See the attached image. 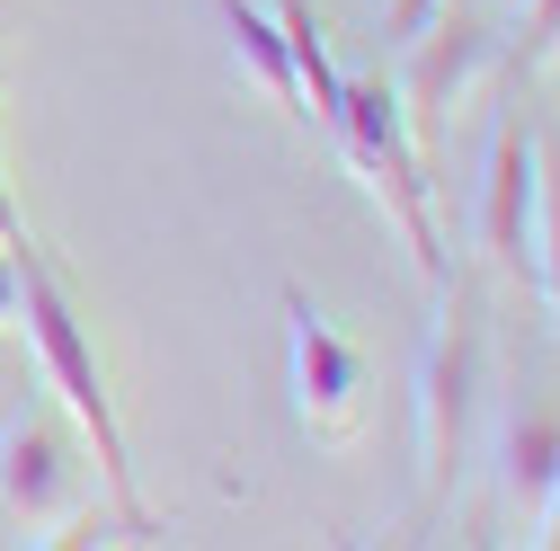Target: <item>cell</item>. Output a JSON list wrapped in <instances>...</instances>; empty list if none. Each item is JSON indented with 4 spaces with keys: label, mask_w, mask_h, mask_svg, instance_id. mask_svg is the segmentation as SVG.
Listing matches in <instances>:
<instances>
[{
    "label": "cell",
    "mask_w": 560,
    "mask_h": 551,
    "mask_svg": "<svg viewBox=\"0 0 560 551\" xmlns=\"http://www.w3.org/2000/svg\"><path fill=\"white\" fill-rule=\"evenodd\" d=\"M525 36H516V54H508V72L516 81H534V72H551V54H560V0H525Z\"/></svg>",
    "instance_id": "12"
},
{
    "label": "cell",
    "mask_w": 560,
    "mask_h": 551,
    "mask_svg": "<svg viewBox=\"0 0 560 551\" xmlns=\"http://www.w3.org/2000/svg\"><path fill=\"white\" fill-rule=\"evenodd\" d=\"M285 391L312 445H347L365 419V348L303 285H285Z\"/></svg>",
    "instance_id": "6"
},
{
    "label": "cell",
    "mask_w": 560,
    "mask_h": 551,
    "mask_svg": "<svg viewBox=\"0 0 560 551\" xmlns=\"http://www.w3.org/2000/svg\"><path fill=\"white\" fill-rule=\"evenodd\" d=\"M499 10H525V0H499Z\"/></svg>",
    "instance_id": "16"
},
{
    "label": "cell",
    "mask_w": 560,
    "mask_h": 551,
    "mask_svg": "<svg viewBox=\"0 0 560 551\" xmlns=\"http://www.w3.org/2000/svg\"><path fill=\"white\" fill-rule=\"evenodd\" d=\"M19 303H27V249L0 241V329H19Z\"/></svg>",
    "instance_id": "14"
},
{
    "label": "cell",
    "mask_w": 560,
    "mask_h": 551,
    "mask_svg": "<svg viewBox=\"0 0 560 551\" xmlns=\"http://www.w3.org/2000/svg\"><path fill=\"white\" fill-rule=\"evenodd\" d=\"M19 329L36 338V356H45V383L54 400L81 419V436L98 445V480H107V507L133 542H152L161 516L143 507V480H133V454H125V427H116V400H107V374H98V348H90V329L72 312V285L54 276L45 249H27V303H19Z\"/></svg>",
    "instance_id": "3"
},
{
    "label": "cell",
    "mask_w": 560,
    "mask_h": 551,
    "mask_svg": "<svg viewBox=\"0 0 560 551\" xmlns=\"http://www.w3.org/2000/svg\"><path fill=\"white\" fill-rule=\"evenodd\" d=\"M499 72V27H489L480 10H436V27H418L400 54H392V81H400V116H409V143L418 161H428V178L445 169V125L454 107Z\"/></svg>",
    "instance_id": "4"
},
{
    "label": "cell",
    "mask_w": 560,
    "mask_h": 551,
    "mask_svg": "<svg viewBox=\"0 0 560 551\" xmlns=\"http://www.w3.org/2000/svg\"><path fill=\"white\" fill-rule=\"evenodd\" d=\"M534 294L560 320V161L542 152V204H534Z\"/></svg>",
    "instance_id": "11"
},
{
    "label": "cell",
    "mask_w": 560,
    "mask_h": 551,
    "mask_svg": "<svg viewBox=\"0 0 560 551\" xmlns=\"http://www.w3.org/2000/svg\"><path fill=\"white\" fill-rule=\"evenodd\" d=\"M436 10L445 0H383V54H400L418 27H436Z\"/></svg>",
    "instance_id": "13"
},
{
    "label": "cell",
    "mask_w": 560,
    "mask_h": 551,
    "mask_svg": "<svg viewBox=\"0 0 560 551\" xmlns=\"http://www.w3.org/2000/svg\"><path fill=\"white\" fill-rule=\"evenodd\" d=\"M320 133L338 143V169L383 204V223L400 232V249L418 258V276H428V285H445L454 258H445V223H436V178H428V161H418V143H409L400 81H392V72L347 81Z\"/></svg>",
    "instance_id": "1"
},
{
    "label": "cell",
    "mask_w": 560,
    "mask_h": 551,
    "mask_svg": "<svg viewBox=\"0 0 560 551\" xmlns=\"http://www.w3.org/2000/svg\"><path fill=\"white\" fill-rule=\"evenodd\" d=\"M534 542H551V551H560V490L542 499V516H534Z\"/></svg>",
    "instance_id": "15"
},
{
    "label": "cell",
    "mask_w": 560,
    "mask_h": 551,
    "mask_svg": "<svg viewBox=\"0 0 560 551\" xmlns=\"http://www.w3.org/2000/svg\"><path fill=\"white\" fill-rule=\"evenodd\" d=\"M0 516L27 525L36 542H72V525L90 516L81 445L62 427V409H45V400H19L0 419Z\"/></svg>",
    "instance_id": "5"
},
{
    "label": "cell",
    "mask_w": 560,
    "mask_h": 551,
    "mask_svg": "<svg viewBox=\"0 0 560 551\" xmlns=\"http://www.w3.org/2000/svg\"><path fill=\"white\" fill-rule=\"evenodd\" d=\"M534 204H542V133L499 116L489 125V161H480V196H471V241L516 285H534Z\"/></svg>",
    "instance_id": "7"
},
{
    "label": "cell",
    "mask_w": 560,
    "mask_h": 551,
    "mask_svg": "<svg viewBox=\"0 0 560 551\" xmlns=\"http://www.w3.org/2000/svg\"><path fill=\"white\" fill-rule=\"evenodd\" d=\"M480 391H489V312H480V276H445L436 320L418 338V490L454 499L471 471V427H480Z\"/></svg>",
    "instance_id": "2"
},
{
    "label": "cell",
    "mask_w": 560,
    "mask_h": 551,
    "mask_svg": "<svg viewBox=\"0 0 560 551\" xmlns=\"http://www.w3.org/2000/svg\"><path fill=\"white\" fill-rule=\"evenodd\" d=\"M499 507L534 534V516H542V499L560 490V400L551 391H534V400H516L508 419H499Z\"/></svg>",
    "instance_id": "8"
},
{
    "label": "cell",
    "mask_w": 560,
    "mask_h": 551,
    "mask_svg": "<svg viewBox=\"0 0 560 551\" xmlns=\"http://www.w3.org/2000/svg\"><path fill=\"white\" fill-rule=\"evenodd\" d=\"M223 10V36H232V62L303 125V81H294V62H285V27H276V10H258V0H214Z\"/></svg>",
    "instance_id": "9"
},
{
    "label": "cell",
    "mask_w": 560,
    "mask_h": 551,
    "mask_svg": "<svg viewBox=\"0 0 560 551\" xmlns=\"http://www.w3.org/2000/svg\"><path fill=\"white\" fill-rule=\"evenodd\" d=\"M276 10V27H285V62H294V81H303V125H329V107H338V62H329V45H320V19H312V0H267Z\"/></svg>",
    "instance_id": "10"
}]
</instances>
